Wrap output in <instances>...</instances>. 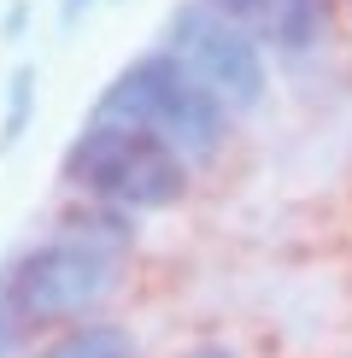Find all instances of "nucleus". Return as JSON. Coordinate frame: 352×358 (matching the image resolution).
Wrapping results in <instances>:
<instances>
[{"label":"nucleus","mask_w":352,"mask_h":358,"mask_svg":"<svg viewBox=\"0 0 352 358\" xmlns=\"http://www.w3.org/2000/svg\"><path fill=\"white\" fill-rule=\"evenodd\" d=\"M182 358H241L235 347H217V341H205V347H188Z\"/></svg>","instance_id":"nucleus-12"},{"label":"nucleus","mask_w":352,"mask_h":358,"mask_svg":"<svg viewBox=\"0 0 352 358\" xmlns=\"http://www.w3.org/2000/svg\"><path fill=\"white\" fill-rule=\"evenodd\" d=\"M165 48L188 65V77L205 83L229 112H253L270 88L264 71V48L247 36L235 18L212 6V0H182L165 18Z\"/></svg>","instance_id":"nucleus-4"},{"label":"nucleus","mask_w":352,"mask_h":358,"mask_svg":"<svg viewBox=\"0 0 352 358\" xmlns=\"http://www.w3.org/2000/svg\"><path fill=\"white\" fill-rule=\"evenodd\" d=\"M88 117H117V124H141L159 141H170L188 165H212L229 141V106L205 83L188 77V65L170 48L135 53L117 77L100 88Z\"/></svg>","instance_id":"nucleus-1"},{"label":"nucleus","mask_w":352,"mask_h":358,"mask_svg":"<svg viewBox=\"0 0 352 358\" xmlns=\"http://www.w3.org/2000/svg\"><path fill=\"white\" fill-rule=\"evenodd\" d=\"M29 124H36V65H18L6 77V106H0V153H12Z\"/></svg>","instance_id":"nucleus-8"},{"label":"nucleus","mask_w":352,"mask_h":358,"mask_svg":"<svg viewBox=\"0 0 352 358\" xmlns=\"http://www.w3.org/2000/svg\"><path fill=\"white\" fill-rule=\"evenodd\" d=\"M29 329L18 323V311H12V300H6V282H0V358H18V341H24Z\"/></svg>","instance_id":"nucleus-9"},{"label":"nucleus","mask_w":352,"mask_h":358,"mask_svg":"<svg viewBox=\"0 0 352 358\" xmlns=\"http://www.w3.org/2000/svg\"><path fill=\"white\" fill-rule=\"evenodd\" d=\"M188 159L170 141H159L141 124H117V117H88L77 129V141L59 159L77 194L88 200H112L124 212H170L188 200Z\"/></svg>","instance_id":"nucleus-2"},{"label":"nucleus","mask_w":352,"mask_h":358,"mask_svg":"<svg viewBox=\"0 0 352 358\" xmlns=\"http://www.w3.org/2000/svg\"><path fill=\"white\" fill-rule=\"evenodd\" d=\"M0 282H6V300L24 329H53V323L88 317L106 306L124 282V259L88 241H71V235H47L29 252H18L0 271Z\"/></svg>","instance_id":"nucleus-3"},{"label":"nucleus","mask_w":352,"mask_h":358,"mask_svg":"<svg viewBox=\"0 0 352 358\" xmlns=\"http://www.w3.org/2000/svg\"><path fill=\"white\" fill-rule=\"evenodd\" d=\"M88 6H94V0H59V24H65V29H71V24H82V18H88Z\"/></svg>","instance_id":"nucleus-11"},{"label":"nucleus","mask_w":352,"mask_h":358,"mask_svg":"<svg viewBox=\"0 0 352 358\" xmlns=\"http://www.w3.org/2000/svg\"><path fill=\"white\" fill-rule=\"evenodd\" d=\"M53 235H71V241H88V247H100V252H117V259H129V247H135V212H124V206H112V200H82L77 206H65L53 223Z\"/></svg>","instance_id":"nucleus-6"},{"label":"nucleus","mask_w":352,"mask_h":358,"mask_svg":"<svg viewBox=\"0 0 352 358\" xmlns=\"http://www.w3.org/2000/svg\"><path fill=\"white\" fill-rule=\"evenodd\" d=\"M223 18H235L258 48H282V53H305L329 36L335 0H212Z\"/></svg>","instance_id":"nucleus-5"},{"label":"nucleus","mask_w":352,"mask_h":358,"mask_svg":"<svg viewBox=\"0 0 352 358\" xmlns=\"http://www.w3.org/2000/svg\"><path fill=\"white\" fill-rule=\"evenodd\" d=\"M24 29H29V0H12L6 18H0V41H18Z\"/></svg>","instance_id":"nucleus-10"},{"label":"nucleus","mask_w":352,"mask_h":358,"mask_svg":"<svg viewBox=\"0 0 352 358\" xmlns=\"http://www.w3.org/2000/svg\"><path fill=\"white\" fill-rule=\"evenodd\" d=\"M36 358H141V347H135V335H129L124 323H112V317H88V323L59 329Z\"/></svg>","instance_id":"nucleus-7"}]
</instances>
